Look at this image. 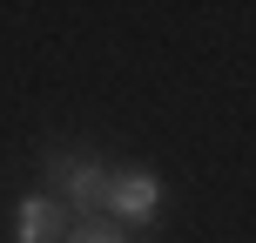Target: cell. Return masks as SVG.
<instances>
[{"instance_id":"3957f363","label":"cell","mask_w":256,"mask_h":243,"mask_svg":"<svg viewBox=\"0 0 256 243\" xmlns=\"http://www.w3.org/2000/svg\"><path fill=\"white\" fill-rule=\"evenodd\" d=\"M68 230H74V209H68L61 196L20 203V243H68Z\"/></svg>"},{"instance_id":"277c9868","label":"cell","mask_w":256,"mask_h":243,"mask_svg":"<svg viewBox=\"0 0 256 243\" xmlns=\"http://www.w3.org/2000/svg\"><path fill=\"white\" fill-rule=\"evenodd\" d=\"M68 243H128V236L108 230V216H81L74 230H68Z\"/></svg>"},{"instance_id":"6da1fadb","label":"cell","mask_w":256,"mask_h":243,"mask_svg":"<svg viewBox=\"0 0 256 243\" xmlns=\"http://www.w3.org/2000/svg\"><path fill=\"white\" fill-rule=\"evenodd\" d=\"M54 189L68 196V209L102 216L108 209V169L94 162V155H54Z\"/></svg>"},{"instance_id":"7a4b0ae2","label":"cell","mask_w":256,"mask_h":243,"mask_svg":"<svg viewBox=\"0 0 256 243\" xmlns=\"http://www.w3.org/2000/svg\"><path fill=\"white\" fill-rule=\"evenodd\" d=\"M155 196H162V189H155V176H148V169H108V209H102V216L142 223V216L155 209Z\"/></svg>"}]
</instances>
